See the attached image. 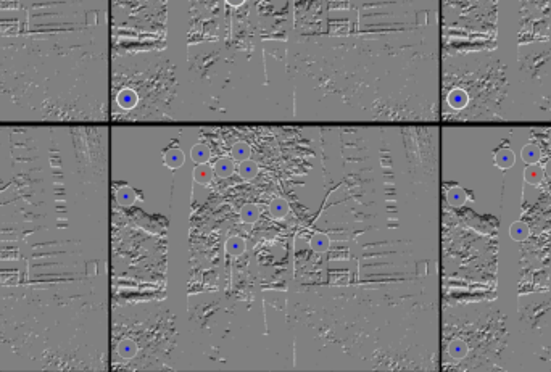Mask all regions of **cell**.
<instances>
[{"label": "cell", "instance_id": "cell-1", "mask_svg": "<svg viewBox=\"0 0 551 372\" xmlns=\"http://www.w3.org/2000/svg\"><path fill=\"white\" fill-rule=\"evenodd\" d=\"M163 163L170 169L181 168L184 164V152L179 147H168L163 152Z\"/></svg>", "mask_w": 551, "mask_h": 372}, {"label": "cell", "instance_id": "cell-2", "mask_svg": "<svg viewBox=\"0 0 551 372\" xmlns=\"http://www.w3.org/2000/svg\"><path fill=\"white\" fill-rule=\"evenodd\" d=\"M514 163H516V156L509 147H500L497 152H495V164H497L500 169H509Z\"/></svg>", "mask_w": 551, "mask_h": 372}, {"label": "cell", "instance_id": "cell-3", "mask_svg": "<svg viewBox=\"0 0 551 372\" xmlns=\"http://www.w3.org/2000/svg\"><path fill=\"white\" fill-rule=\"evenodd\" d=\"M467 200V194L462 187L459 185H453L446 191V202H448L451 207H462Z\"/></svg>", "mask_w": 551, "mask_h": 372}, {"label": "cell", "instance_id": "cell-4", "mask_svg": "<svg viewBox=\"0 0 551 372\" xmlns=\"http://www.w3.org/2000/svg\"><path fill=\"white\" fill-rule=\"evenodd\" d=\"M213 172L221 179L230 177L232 176V172H234V161L230 160V158H219V160L213 166Z\"/></svg>", "mask_w": 551, "mask_h": 372}, {"label": "cell", "instance_id": "cell-5", "mask_svg": "<svg viewBox=\"0 0 551 372\" xmlns=\"http://www.w3.org/2000/svg\"><path fill=\"white\" fill-rule=\"evenodd\" d=\"M210 156H211V152L205 144H197L192 147V150H190V158H192L194 163H197V164H205L210 160Z\"/></svg>", "mask_w": 551, "mask_h": 372}, {"label": "cell", "instance_id": "cell-6", "mask_svg": "<svg viewBox=\"0 0 551 372\" xmlns=\"http://www.w3.org/2000/svg\"><path fill=\"white\" fill-rule=\"evenodd\" d=\"M239 174H241V177L245 179V180H252L257 177L258 174V164L255 163L253 160H244L241 161V166H239Z\"/></svg>", "mask_w": 551, "mask_h": 372}, {"label": "cell", "instance_id": "cell-7", "mask_svg": "<svg viewBox=\"0 0 551 372\" xmlns=\"http://www.w3.org/2000/svg\"><path fill=\"white\" fill-rule=\"evenodd\" d=\"M530 234V229L529 226H527L525 223H521V221H517V223H513L509 227V235L511 239L516 240V242H522L525 240L527 237H529Z\"/></svg>", "mask_w": 551, "mask_h": 372}, {"label": "cell", "instance_id": "cell-8", "mask_svg": "<svg viewBox=\"0 0 551 372\" xmlns=\"http://www.w3.org/2000/svg\"><path fill=\"white\" fill-rule=\"evenodd\" d=\"M116 200L121 207H131V205L135 202V192L134 189L129 185H121V189H118L116 192Z\"/></svg>", "mask_w": 551, "mask_h": 372}, {"label": "cell", "instance_id": "cell-9", "mask_svg": "<svg viewBox=\"0 0 551 372\" xmlns=\"http://www.w3.org/2000/svg\"><path fill=\"white\" fill-rule=\"evenodd\" d=\"M446 100H448V104H450L451 108L461 110V108H464L467 105V100L469 99H467V94L464 90L454 89V90L450 92V96H448V99H446Z\"/></svg>", "mask_w": 551, "mask_h": 372}, {"label": "cell", "instance_id": "cell-10", "mask_svg": "<svg viewBox=\"0 0 551 372\" xmlns=\"http://www.w3.org/2000/svg\"><path fill=\"white\" fill-rule=\"evenodd\" d=\"M521 156H522L524 163H527V164H535L537 161H540V158H541V152H540V148H538L537 145H533V144H527L525 147H522Z\"/></svg>", "mask_w": 551, "mask_h": 372}, {"label": "cell", "instance_id": "cell-11", "mask_svg": "<svg viewBox=\"0 0 551 372\" xmlns=\"http://www.w3.org/2000/svg\"><path fill=\"white\" fill-rule=\"evenodd\" d=\"M116 100H118V104H119V107H121V108L129 110V108H134L135 104H137V96H135L134 90L124 89V90H121V92L118 94V99Z\"/></svg>", "mask_w": 551, "mask_h": 372}, {"label": "cell", "instance_id": "cell-12", "mask_svg": "<svg viewBox=\"0 0 551 372\" xmlns=\"http://www.w3.org/2000/svg\"><path fill=\"white\" fill-rule=\"evenodd\" d=\"M226 251L230 256H241L245 251V242L237 235L230 237V239H227V242H226Z\"/></svg>", "mask_w": 551, "mask_h": 372}, {"label": "cell", "instance_id": "cell-13", "mask_svg": "<svg viewBox=\"0 0 551 372\" xmlns=\"http://www.w3.org/2000/svg\"><path fill=\"white\" fill-rule=\"evenodd\" d=\"M524 179L532 185H538L543 179V169L540 166L530 164L529 168H525V171H524Z\"/></svg>", "mask_w": 551, "mask_h": 372}, {"label": "cell", "instance_id": "cell-14", "mask_svg": "<svg viewBox=\"0 0 551 372\" xmlns=\"http://www.w3.org/2000/svg\"><path fill=\"white\" fill-rule=\"evenodd\" d=\"M250 153H252V150H250L249 144H245V142H237V144L232 147V150H230V155H232V158L237 161L249 160Z\"/></svg>", "mask_w": 551, "mask_h": 372}, {"label": "cell", "instance_id": "cell-15", "mask_svg": "<svg viewBox=\"0 0 551 372\" xmlns=\"http://www.w3.org/2000/svg\"><path fill=\"white\" fill-rule=\"evenodd\" d=\"M467 351H469V348H467L466 342H462V340H453V342L448 345L450 356H453V358H456V359L464 358Z\"/></svg>", "mask_w": 551, "mask_h": 372}, {"label": "cell", "instance_id": "cell-16", "mask_svg": "<svg viewBox=\"0 0 551 372\" xmlns=\"http://www.w3.org/2000/svg\"><path fill=\"white\" fill-rule=\"evenodd\" d=\"M118 353L121 358L131 359L135 356V353H137V345H135L132 340H123V342L118 345Z\"/></svg>", "mask_w": 551, "mask_h": 372}, {"label": "cell", "instance_id": "cell-17", "mask_svg": "<svg viewBox=\"0 0 551 372\" xmlns=\"http://www.w3.org/2000/svg\"><path fill=\"white\" fill-rule=\"evenodd\" d=\"M269 211L274 218H284L287 213H289V203H287L284 199H276L271 202Z\"/></svg>", "mask_w": 551, "mask_h": 372}, {"label": "cell", "instance_id": "cell-18", "mask_svg": "<svg viewBox=\"0 0 551 372\" xmlns=\"http://www.w3.org/2000/svg\"><path fill=\"white\" fill-rule=\"evenodd\" d=\"M213 177V171L210 166L205 164H197V168L194 169V179L200 184H208Z\"/></svg>", "mask_w": 551, "mask_h": 372}, {"label": "cell", "instance_id": "cell-19", "mask_svg": "<svg viewBox=\"0 0 551 372\" xmlns=\"http://www.w3.org/2000/svg\"><path fill=\"white\" fill-rule=\"evenodd\" d=\"M309 243H311V248L318 253H323L329 248V239H327V235H324V234H314L311 237Z\"/></svg>", "mask_w": 551, "mask_h": 372}, {"label": "cell", "instance_id": "cell-20", "mask_svg": "<svg viewBox=\"0 0 551 372\" xmlns=\"http://www.w3.org/2000/svg\"><path fill=\"white\" fill-rule=\"evenodd\" d=\"M241 218L245 221V223H255V221L260 218V211L257 207H253V205H247V207H244L241 210Z\"/></svg>", "mask_w": 551, "mask_h": 372}, {"label": "cell", "instance_id": "cell-21", "mask_svg": "<svg viewBox=\"0 0 551 372\" xmlns=\"http://www.w3.org/2000/svg\"><path fill=\"white\" fill-rule=\"evenodd\" d=\"M543 169H545V174H546V176H548V177H551V160H548V163L545 164V168H543Z\"/></svg>", "mask_w": 551, "mask_h": 372}, {"label": "cell", "instance_id": "cell-22", "mask_svg": "<svg viewBox=\"0 0 551 372\" xmlns=\"http://www.w3.org/2000/svg\"><path fill=\"white\" fill-rule=\"evenodd\" d=\"M227 2L230 4V5H234V7H237V5H241L242 2H244V0H227Z\"/></svg>", "mask_w": 551, "mask_h": 372}]
</instances>
